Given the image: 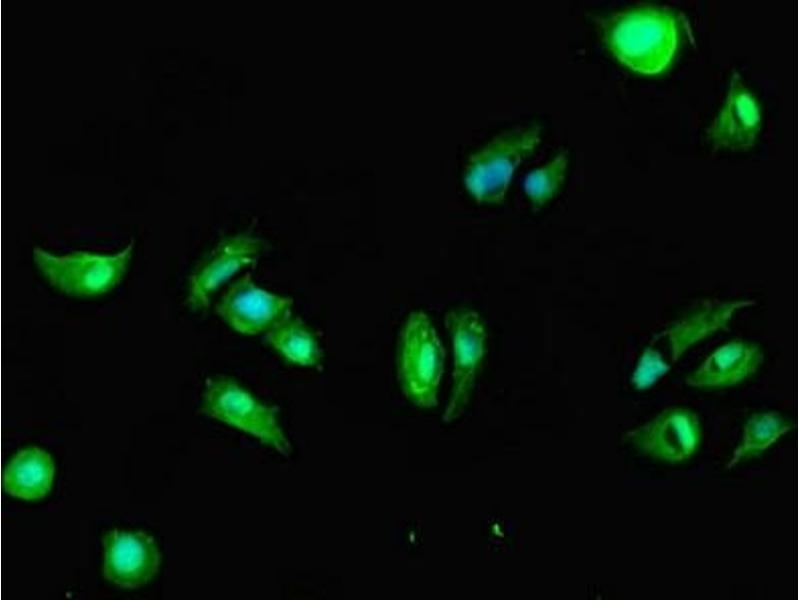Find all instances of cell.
Returning <instances> with one entry per match:
<instances>
[{"label":"cell","mask_w":800,"mask_h":600,"mask_svg":"<svg viewBox=\"0 0 800 600\" xmlns=\"http://www.w3.org/2000/svg\"><path fill=\"white\" fill-rule=\"evenodd\" d=\"M624 440L640 452L676 463L689 459L700 441L696 415L684 408H669L643 425L628 431Z\"/></svg>","instance_id":"cell-11"},{"label":"cell","mask_w":800,"mask_h":600,"mask_svg":"<svg viewBox=\"0 0 800 600\" xmlns=\"http://www.w3.org/2000/svg\"><path fill=\"white\" fill-rule=\"evenodd\" d=\"M264 338L283 358L299 366H316L323 357L315 335L293 314L265 332Z\"/></svg>","instance_id":"cell-15"},{"label":"cell","mask_w":800,"mask_h":600,"mask_svg":"<svg viewBox=\"0 0 800 600\" xmlns=\"http://www.w3.org/2000/svg\"><path fill=\"white\" fill-rule=\"evenodd\" d=\"M792 428L778 412H763L752 415L743 428L739 445L734 449L727 469L747 461L773 445Z\"/></svg>","instance_id":"cell-16"},{"label":"cell","mask_w":800,"mask_h":600,"mask_svg":"<svg viewBox=\"0 0 800 600\" xmlns=\"http://www.w3.org/2000/svg\"><path fill=\"white\" fill-rule=\"evenodd\" d=\"M202 403V410L211 418L256 438L280 455L291 454V442L278 422L277 410L236 381L226 377L207 379Z\"/></svg>","instance_id":"cell-6"},{"label":"cell","mask_w":800,"mask_h":600,"mask_svg":"<svg viewBox=\"0 0 800 600\" xmlns=\"http://www.w3.org/2000/svg\"><path fill=\"white\" fill-rule=\"evenodd\" d=\"M567 164L568 152L563 150L550 162L525 176L524 191L535 208L542 207L560 190Z\"/></svg>","instance_id":"cell-17"},{"label":"cell","mask_w":800,"mask_h":600,"mask_svg":"<svg viewBox=\"0 0 800 600\" xmlns=\"http://www.w3.org/2000/svg\"><path fill=\"white\" fill-rule=\"evenodd\" d=\"M754 303V300L703 303L649 341L635 366L631 383L640 390L651 387L693 344L724 326L736 311Z\"/></svg>","instance_id":"cell-2"},{"label":"cell","mask_w":800,"mask_h":600,"mask_svg":"<svg viewBox=\"0 0 800 600\" xmlns=\"http://www.w3.org/2000/svg\"><path fill=\"white\" fill-rule=\"evenodd\" d=\"M55 465L51 456L37 446L20 450L3 475L6 492L24 500L44 498L51 490Z\"/></svg>","instance_id":"cell-14"},{"label":"cell","mask_w":800,"mask_h":600,"mask_svg":"<svg viewBox=\"0 0 800 600\" xmlns=\"http://www.w3.org/2000/svg\"><path fill=\"white\" fill-rule=\"evenodd\" d=\"M603 38L619 62L635 72L655 75L664 71L674 58L679 23L671 11L641 7L605 21Z\"/></svg>","instance_id":"cell-1"},{"label":"cell","mask_w":800,"mask_h":600,"mask_svg":"<svg viewBox=\"0 0 800 600\" xmlns=\"http://www.w3.org/2000/svg\"><path fill=\"white\" fill-rule=\"evenodd\" d=\"M540 127L518 126L501 132L466 164L464 184L479 204L504 201L515 169L541 143Z\"/></svg>","instance_id":"cell-5"},{"label":"cell","mask_w":800,"mask_h":600,"mask_svg":"<svg viewBox=\"0 0 800 600\" xmlns=\"http://www.w3.org/2000/svg\"><path fill=\"white\" fill-rule=\"evenodd\" d=\"M446 353L428 315L412 311L405 320L397 343V377L403 394L415 405H438V390L444 374Z\"/></svg>","instance_id":"cell-3"},{"label":"cell","mask_w":800,"mask_h":600,"mask_svg":"<svg viewBox=\"0 0 800 600\" xmlns=\"http://www.w3.org/2000/svg\"><path fill=\"white\" fill-rule=\"evenodd\" d=\"M763 359L757 344L731 340L713 351L685 382L697 388L731 386L755 373Z\"/></svg>","instance_id":"cell-13"},{"label":"cell","mask_w":800,"mask_h":600,"mask_svg":"<svg viewBox=\"0 0 800 600\" xmlns=\"http://www.w3.org/2000/svg\"><path fill=\"white\" fill-rule=\"evenodd\" d=\"M292 307V298L263 289L246 272L221 294L214 311L238 333L257 335L292 315Z\"/></svg>","instance_id":"cell-8"},{"label":"cell","mask_w":800,"mask_h":600,"mask_svg":"<svg viewBox=\"0 0 800 600\" xmlns=\"http://www.w3.org/2000/svg\"><path fill=\"white\" fill-rule=\"evenodd\" d=\"M761 128V112L753 94L737 72L732 74L724 106L707 129L714 148L750 150Z\"/></svg>","instance_id":"cell-12"},{"label":"cell","mask_w":800,"mask_h":600,"mask_svg":"<svg viewBox=\"0 0 800 600\" xmlns=\"http://www.w3.org/2000/svg\"><path fill=\"white\" fill-rule=\"evenodd\" d=\"M134 247L132 239L114 254L74 251L56 255L34 246L32 257L38 270L57 290L72 296L93 297L107 293L120 283Z\"/></svg>","instance_id":"cell-4"},{"label":"cell","mask_w":800,"mask_h":600,"mask_svg":"<svg viewBox=\"0 0 800 600\" xmlns=\"http://www.w3.org/2000/svg\"><path fill=\"white\" fill-rule=\"evenodd\" d=\"M444 323L454 353L452 392L443 415L445 422H451L469 401L485 354L486 332L479 313L469 308L449 310Z\"/></svg>","instance_id":"cell-7"},{"label":"cell","mask_w":800,"mask_h":600,"mask_svg":"<svg viewBox=\"0 0 800 600\" xmlns=\"http://www.w3.org/2000/svg\"><path fill=\"white\" fill-rule=\"evenodd\" d=\"M264 249L261 239L243 234L218 243L190 276L187 297L190 307L207 309L219 288L241 269L256 264Z\"/></svg>","instance_id":"cell-10"},{"label":"cell","mask_w":800,"mask_h":600,"mask_svg":"<svg viewBox=\"0 0 800 600\" xmlns=\"http://www.w3.org/2000/svg\"><path fill=\"white\" fill-rule=\"evenodd\" d=\"M103 548V577L121 588H140L159 571L161 552L155 539L144 531L110 530Z\"/></svg>","instance_id":"cell-9"}]
</instances>
